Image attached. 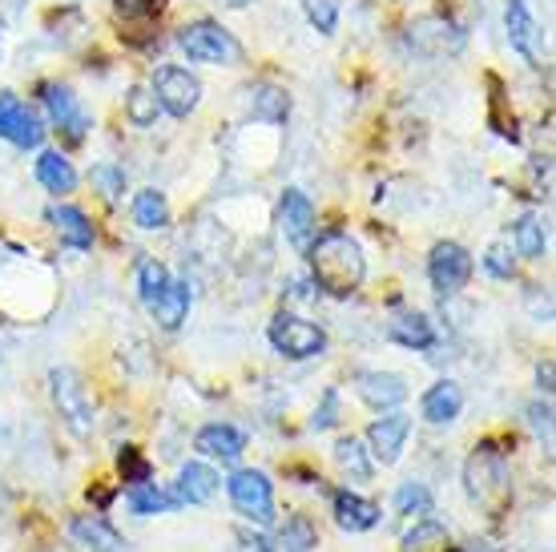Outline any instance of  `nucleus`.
<instances>
[{
	"instance_id": "58836bf2",
	"label": "nucleus",
	"mask_w": 556,
	"mask_h": 552,
	"mask_svg": "<svg viewBox=\"0 0 556 552\" xmlns=\"http://www.w3.org/2000/svg\"><path fill=\"white\" fill-rule=\"evenodd\" d=\"M117 4V13H126V16H150L162 9V0H113Z\"/></svg>"
},
{
	"instance_id": "6e6552de",
	"label": "nucleus",
	"mask_w": 556,
	"mask_h": 552,
	"mask_svg": "<svg viewBox=\"0 0 556 552\" xmlns=\"http://www.w3.org/2000/svg\"><path fill=\"white\" fill-rule=\"evenodd\" d=\"M428 278L440 299H452L472 278V254L459 247V242H440L428 259Z\"/></svg>"
},
{
	"instance_id": "72a5a7b5",
	"label": "nucleus",
	"mask_w": 556,
	"mask_h": 552,
	"mask_svg": "<svg viewBox=\"0 0 556 552\" xmlns=\"http://www.w3.org/2000/svg\"><path fill=\"white\" fill-rule=\"evenodd\" d=\"M93 186L105 193V202H117V198L126 193V170H117L105 162V166L93 170Z\"/></svg>"
},
{
	"instance_id": "7c9ffc66",
	"label": "nucleus",
	"mask_w": 556,
	"mask_h": 552,
	"mask_svg": "<svg viewBox=\"0 0 556 552\" xmlns=\"http://www.w3.org/2000/svg\"><path fill=\"white\" fill-rule=\"evenodd\" d=\"M395 509L404 512V516H428L431 512V492L424 488V484L407 480L400 492H395Z\"/></svg>"
},
{
	"instance_id": "f8f14e48",
	"label": "nucleus",
	"mask_w": 556,
	"mask_h": 552,
	"mask_svg": "<svg viewBox=\"0 0 556 552\" xmlns=\"http://www.w3.org/2000/svg\"><path fill=\"white\" fill-rule=\"evenodd\" d=\"M504 28H508V41L513 49L529 65H541V25H536V16L529 13V4L525 0H508L504 4Z\"/></svg>"
},
{
	"instance_id": "c85d7f7f",
	"label": "nucleus",
	"mask_w": 556,
	"mask_h": 552,
	"mask_svg": "<svg viewBox=\"0 0 556 552\" xmlns=\"http://www.w3.org/2000/svg\"><path fill=\"white\" fill-rule=\"evenodd\" d=\"M334 460L355 480H371V460H367V452H363V443L355 436H343V440L334 443Z\"/></svg>"
},
{
	"instance_id": "f704fd0d",
	"label": "nucleus",
	"mask_w": 556,
	"mask_h": 552,
	"mask_svg": "<svg viewBox=\"0 0 556 552\" xmlns=\"http://www.w3.org/2000/svg\"><path fill=\"white\" fill-rule=\"evenodd\" d=\"M306 9V21L319 28V33H334V25H339V4L334 0H303Z\"/></svg>"
},
{
	"instance_id": "f257e3e1",
	"label": "nucleus",
	"mask_w": 556,
	"mask_h": 552,
	"mask_svg": "<svg viewBox=\"0 0 556 552\" xmlns=\"http://www.w3.org/2000/svg\"><path fill=\"white\" fill-rule=\"evenodd\" d=\"M311 259V275H315V287H323L334 299H351L355 290L363 287V275H367V259H363L359 242L351 235H323L319 242H311L306 250Z\"/></svg>"
},
{
	"instance_id": "dca6fc26",
	"label": "nucleus",
	"mask_w": 556,
	"mask_h": 552,
	"mask_svg": "<svg viewBox=\"0 0 556 552\" xmlns=\"http://www.w3.org/2000/svg\"><path fill=\"white\" fill-rule=\"evenodd\" d=\"M379 504L355 497V492H334V525L343 532H371L379 525Z\"/></svg>"
},
{
	"instance_id": "ddd939ff",
	"label": "nucleus",
	"mask_w": 556,
	"mask_h": 552,
	"mask_svg": "<svg viewBox=\"0 0 556 552\" xmlns=\"http://www.w3.org/2000/svg\"><path fill=\"white\" fill-rule=\"evenodd\" d=\"M407 436H412V419H407L404 412H388L383 419L371 424V431H367V440H371V456H376L379 464H395L400 452H404Z\"/></svg>"
},
{
	"instance_id": "bb28decb",
	"label": "nucleus",
	"mask_w": 556,
	"mask_h": 552,
	"mask_svg": "<svg viewBox=\"0 0 556 552\" xmlns=\"http://www.w3.org/2000/svg\"><path fill=\"white\" fill-rule=\"evenodd\" d=\"M315 540H319V532L306 516H287V525L278 528L275 537V552H311Z\"/></svg>"
},
{
	"instance_id": "6ab92c4d",
	"label": "nucleus",
	"mask_w": 556,
	"mask_h": 552,
	"mask_svg": "<svg viewBox=\"0 0 556 552\" xmlns=\"http://www.w3.org/2000/svg\"><path fill=\"white\" fill-rule=\"evenodd\" d=\"M37 181L61 198V193L77 190V170H73V162L61 150H41V158H37Z\"/></svg>"
},
{
	"instance_id": "9b49d317",
	"label": "nucleus",
	"mask_w": 556,
	"mask_h": 552,
	"mask_svg": "<svg viewBox=\"0 0 556 552\" xmlns=\"http://www.w3.org/2000/svg\"><path fill=\"white\" fill-rule=\"evenodd\" d=\"M278 226H282V235L291 242L294 250H311L315 235H319V226H315V206H311V198L303 190H287L282 193V202H278Z\"/></svg>"
},
{
	"instance_id": "9d476101",
	"label": "nucleus",
	"mask_w": 556,
	"mask_h": 552,
	"mask_svg": "<svg viewBox=\"0 0 556 552\" xmlns=\"http://www.w3.org/2000/svg\"><path fill=\"white\" fill-rule=\"evenodd\" d=\"M41 101H45V110H49V122H53L56 134H65L70 141H81L85 138V129H89V117H85L81 101L73 97L70 85L45 81L41 85Z\"/></svg>"
},
{
	"instance_id": "cd10ccee",
	"label": "nucleus",
	"mask_w": 556,
	"mask_h": 552,
	"mask_svg": "<svg viewBox=\"0 0 556 552\" xmlns=\"http://www.w3.org/2000/svg\"><path fill=\"white\" fill-rule=\"evenodd\" d=\"M513 247L520 259H541L544 254V226L536 214H520L513 222Z\"/></svg>"
},
{
	"instance_id": "2eb2a0df",
	"label": "nucleus",
	"mask_w": 556,
	"mask_h": 552,
	"mask_svg": "<svg viewBox=\"0 0 556 552\" xmlns=\"http://www.w3.org/2000/svg\"><path fill=\"white\" fill-rule=\"evenodd\" d=\"M194 448L210 460H223V464H235L242 452H247V436L230 424H210V428L198 431Z\"/></svg>"
},
{
	"instance_id": "4c0bfd02",
	"label": "nucleus",
	"mask_w": 556,
	"mask_h": 552,
	"mask_svg": "<svg viewBox=\"0 0 556 552\" xmlns=\"http://www.w3.org/2000/svg\"><path fill=\"white\" fill-rule=\"evenodd\" d=\"M334 407H339V396H334V391H327V396H323V407L315 412V419H311V428H315V431L331 428V424H334Z\"/></svg>"
},
{
	"instance_id": "c756f323",
	"label": "nucleus",
	"mask_w": 556,
	"mask_h": 552,
	"mask_svg": "<svg viewBox=\"0 0 556 552\" xmlns=\"http://www.w3.org/2000/svg\"><path fill=\"white\" fill-rule=\"evenodd\" d=\"M169 287V271L162 263H153V259H146V263L138 266V290H141V303L153 306L157 299H162V290Z\"/></svg>"
},
{
	"instance_id": "aec40b11",
	"label": "nucleus",
	"mask_w": 556,
	"mask_h": 552,
	"mask_svg": "<svg viewBox=\"0 0 556 552\" xmlns=\"http://www.w3.org/2000/svg\"><path fill=\"white\" fill-rule=\"evenodd\" d=\"M424 419L428 424H452L459 415V407H464V391H459V384H452V379H440L435 387H428V396H424Z\"/></svg>"
},
{
	"instance_id": "412c9836",
	"label": "nucleus",
	"mask_w": 556,
	"mask_h": 552,
	"mask_svg": "<svg viewBox=\"0 0 556 552\" xmlns=\"http://www.w3.org/2000/svg\"><path fill=\"white\" fill-rule=\"evenodd\" d=\"M129 512L134 516H157V512H169V509H178L181 497L178 492H166V488H157V484H134L129 488V497H126Z\"/></svg>"
},
{
	"instance_id": "1a4fd4ad",
	"label": "nucleus",
	"mask_w": 556,
	"mask_h": 552,
	"mask_svg": "<svg viewBox=\"0 0 556 552\" xmlns=\"http://www.w3.org/2000/svg\"><path fill=\"white\" fill-rule=\"evenodd\" d=\"M0 138L13 141L16 150H37L45 141V125L21 97L0 93Z\"/></svg>"
},
{
	"instance_id": "a878e982",
	"label": "nucleus",
	"mask_w": 556,
	"mask_h": 552,
	"mask_svg": "<svg viewBox=\"0 0 556 552\" xmlns=\"http://www.w3.org/2000/svg\"><path fill=\"white\" fill-rule=\"evenodd\" d=\"M134 222H138L141 230H166V226H169L166 193L141 190L138 198H134Z\"/></svg>"
},
{
	"instance_id": "f3484780",
	"label": "nucleus",
	"mask_w": 556,
	"mask_h": 552,
	"mask_svg": "<svg viewBox=\"0 0 556 552\" xmlns=\"http://www.w3.org/2000/svg\"><path fill=\"white\" fill-rule=\"evenodd\" d=\"M178 497H181V504H210V500L218 497V472L210 468V464H202V460L181 464Z\"/></svg>"
},
{
	"instance_id": "0eeeda50",
	"label": "nucleus",
	"mask_w": 556,
	"mask_h": 552,
	"mask_svg": "<svg viewBox=\"0 0 556 552\" xmlns=\"http://www.w3.org/2000/svg\"><path fill=\"white\" fill-rule=\"evenodd\" d=\"M49 387H53L56 412H61V419L70 424L73 436H89V431H93V403H89V396H85L77 372H70V367H53V372H49Z\"/></svg>"
},
{
	"instance_id": "423d86ee",
	"label": "nucleus",
	"mask_w": 556,
	"mask_h": 552,
	"mask_svg": "<svg viewBox=\"0 0 556 552\" xmlns=\"http://www.w3.org/2000/svg\"><path fill=\"white\" fill-rule=\"evenodd\" d=\"M153 97L169 117H190L202 101V81L181 65H157L153 70Z\"/></svg>"
},
{
	"instance_id": "393cba45",
	"label": "nucleus",
	"mask_w": 556,
	"mask_h": 552,
	"mask_svg": "<svg viewBox=\"0 0 556 552\" xmlns=\"http://www.w3.org/2000/svg\"><path fill=\"white\" fill-rule=\"evenodd\" d=\"M287 113H291V97L282 93L278 85H254L251 89V117L258 122H287Z\"/></svg>"
},
{
	"instance_id": "2f4dec72",
	"label": "nucleus",
	"mask_w": 556,
	"mask_h": 552,
	"mask_svg": "<svg viewBox=\"0 0 556 552\" xmlns=\"http://www.w3.org/2000/svg\"><path fill=\"white\" fill-rule=\"evenodd\" d=\"M157 110H162V105H157V97H153V89H134V93L126 97L129 122L141 125V129L157 122Z\"/></svg>"
},
{
	"instance_id": "e433bc0d",
	"label": "nucleus",
	"mask_w": 556,
	"mask_h": 552,
	"mask_svg": "<svg viewBox=\"0 0 556 552\" xmlns=\"http://www.w3.org/2000/svg\"><path fill=\"white\" fill-rule=\"evenodd\" d=\"M529 419H532V431L544 436V443H553V403H532L529 407Z\"/></svg>"
},
{
	"instance_id": "7ed1b4c3",
	"label": "nucleus",
	"mask_w": 556,
	"mask_h": 552,
	"mask_svg": "<svg viewBox=\"0 0 556 552\" xmlns=\"http://www.w3.org/2000/svg\"><path fill=\"white\" fill-rule=\"evenodd\" d=\"M178 45L194 65H238L242 61V45L218 21H190L186 28H178Z\"/></svg>"
},
{
	"instance_id": "b1692460",
	"label": "nucleus",
	"mask_w": 556,
	"mask_h": 552,
	"mask_svg": "<svg viewBox=\"0 0 556 552\" xmlns=\"http://www.w3.org/2000/svg\"><path fill=\"white\" fill-rule=\"evenodd\" d=\"M53 226L61 230V242H70L73 250H89L93 247V226L77 206H53Z\"/></svg>"
},
{
	"instance_id": "f03ea898",
	"label": "nucleus",
	"mask_w": 556,
	"mask_h": 552,
	"mask_svg": "<svg viewBox=\"0 0 556 552\" xmlns=\"http://www.w3.org/2000/svg\"><path fill=\"white\" fill-rule=\"evenodd\" d=\"M464 488H468L476 509L492 520H501L504 512L513 509V472H508V460L492 440L476 443V452L464 464Z\"/></svg>"
},
{
	"instance_id": "4468645a",
	"label": "nucleus",
	"mask_w": 556,
	"mask_h": 552,
	"mask_svg": "<svg viewBox=\"0 0 556 552\" xmlns=\"http://www.w3.org/2000/svg\"><path fill=\"white\" fill-rule=\"evenodd\" d=\"M355 384H359V396L367 407H376V412H395L400 403L407 400V384L404 375H391V372H359L355 375Z\"/></svg>"
},
{
	"instance_id": "20e7f679",
	"label": "nucleus",
	"mask_w": 556,
	"mask_h": 552,
	"mask_svg": "<svg viewBox=\"0 0 556 552\" xmlns=\"http://www.w3.org/2000/svg\"><path fill=\"white\" fill-rule=\"evenodd\" d=\"M226 492H230V504H235L247 520H254V525H270V520H275V488L266 480V472L238 468L235 476L226 480Z\"/></svg>"
},
{
	"instance_id": "39448f33",
	"label": "nucleus",
	"mask_w": 556,
	"mask_h": 552,
	"mask_svg": "<svg viewBox=\"0 0 556 552\" xmlns=\"http://www.w3.org/2000/svg\"><path fill=\"white\" fill-rule=\"evenodd\" d=\"M270 343H275V351L287 355V360H315L323 347H327V335H323L319 323L282 311V315H275V323H270Z\"/></svg>"
},
{
	"instance_id": "ea45409f",
	"label": "nucleus",
	"mask_w": 556,
	"mask_h": 552,
	"mask_svg": "<svg viewBox=\"0 0 556 552\" xmlns=\"http://www.w3.org/2000/svg\"><path fill=\"white\" fill-rule=\"evenodd\" d=\"M541 387H544V396H553V363L541 367Z\"/></svg>"
},
{
	"instance_id": "5701e85b",
	"label": "nucleus",
	"mask_w": 556,
	"mask_h": 552,
	"mask_svg": "<svg viewBox=\"0 0 556 552\" xmlns=\"http://www.w3.org/2000/svg\"><path fill=\"white\" fill-rule=\"evenodd\" d=\"M150 311L157 315V323H162L166 331H178L181 323H186V311H190V283H169V287L162 290V299H157Z\"/></svg>"
},
{
	"instance_id": "a211bd4d",
	"label": "nucleus",
	"mask_w": 556,
	"mask_h": 552,
	"mask_svg": "<svg viewBox=\"0 0 556 552\" xmlns=\"http://www.w3.org/2000/svg\"><path fill=\"white\" fill-rule=\"evenodd\" d=\"M388 339L400 347H412V351H428L435 343V327H431V318L424 311H400L391 318Z\"/></svg>"
},
{
	"instance_id": "4be33fe9",
	"label": "nucleus",
	"mask_w": 556,
	"mask_h": 552,
	"mask_svg": "<svg viewBox=\"0 0 556 552\" xmlns=\"http://www.w3.org/2000/svg\"><path fill=\"white\" fill-rule=\"evenodd\" d=\"M73 537L81 540L89 552H126V540L117 537L105 520H98V516H77L73 520Z\"/></svg>"
},
{
	"instance_id": "a19ab883",
	"label": "nucleus",
	"mask_w": 556,
	"mask_h": 552,
	"mask_svg": "<svg viewBox=\"0 0 556 552\" xmlns=\"http://www.w3.org/2000/svg\"><path fill=\"white\" fill-rule=\"evenodd\" d=\"M0 57H4V45H0Z\"/></svg>"
},
{
	"instance_id": "c9c22d12",
	"label": "nucleus",
	"mask_w": 556,
	"mask_h": 552,
	"mask_svg": "<svg viewBox=\"0 0 556 552\" xmlns=\"http://www.w3.org/2000/svg\"><path fill=\"white\" fill-rule=\"evenodd\" d=\"M484 271L492 278H513L516 263H513V254H508V247H501V242H496V247L488 250V254H484Z\"/></svg>"
},
{
	"instance_id": "473e14b6",
	"label": "nucleus",
	"mask_w": 556,
	"mask_h": 552,
	"mask_svg": "<svg viewBox=\"0 0 556 552\" xmlns=\"http://www.w3.org/2000/svg\"><path fill=\"white\" fill-rule=\"evenodd\" d=\"M117 468H122V476H126V484H146L153 476L150 460L141 456L138 448H122L117 452Z\"/></svg>"
}]
</instances>
